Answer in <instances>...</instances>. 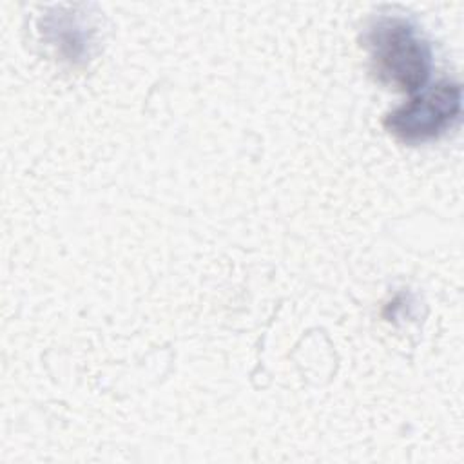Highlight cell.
I'll return each mask as SVG.
<instances>
[{"label":"cell","instance_id":"obj_1","mask_svg":"<svg viewBox=\"0 0 464 464\" xmlns=\"http://www.w3.org/2000/svg\"><path fill=\"white\" fill-rule=\"evenodd\" d=\"M375 78L395 91L417 92L430 78L431 49L415 24L384 14L370 22L362 34Z\"/></svg>","mask_w":464,"mask_h":464},{"label":"cell","instance_id":"obj_2","mask_svg":"<svg viewBox=\"0 0 464 464\" xmlns=\"http://www.w3.org/2000/svg\"><path fill=\"white\" fill-rule=\"evenodd\" d=\"M462 89L459 83L442 80L384 116V127L395 138L419 143L439 138L460 116Z\"/></svg>","mask_w":464,"mask_h":464}]
</instances>
